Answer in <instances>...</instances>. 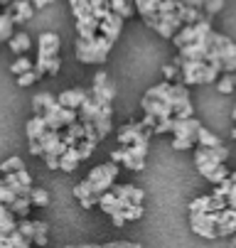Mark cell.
Here are the masks:
<instances>
[{
  "mask_svg": "<svg viewBox=\"0 0 236 248\" xmlns=\"http://www.w3.org/2000/svg\"><path fill=\"white\" fill-rule=\"evenodd\" d=\"M209 199H212V194L199 197V199H192V202H189V214H202V211H209Z\"/></svg>",
  "mask_w": 236,
  "mask_h": 248,
  "instance_id": "8d00e7d4",
  "label": "cell"
},
{
  "mask_svg": "<svg viewBox=\"0 0 236 248\" xmlns=\"http://www.w3.org/2000/svg\"><path fill=\"white\" fill-rule=\"evenodd\" d=\"M229 180H231V182L236 185V170H234V172H229Z\"/></svg>",
  "mask_w": 236,
  "mask_h": 248,
  "instance_id": "9f6ffc18",
  "label": "cell"
},
{
  "mask_svg": "<svg viewBox=\"0 0 236 248\" xmlns=\"http://www.w3.org/2000/svg\"><path fill=\"white\" fill-rule=\"evenodd\" d=\"M89 98V91L84 89H66L57 96V103L62 106V108H72V111H79V106Z\"/></svg>",
  "mask_w": 236,
  "mask_h": 248,
  "instance_id": "e0dca14e",
  "label": "cell"
},
{
  "mask_svg": "<svg viewBox=\"0 0 236 248\" xmlns=\"http://www.w3.org/2000/svg\"><path fill=\"white\" fill-rule=\"evenodd\" d=\"M79 162H81V157H79L77 145L66 148V150L59 155V170H62V172H74V170L79 167Z\"/></svg>",
  "mask_w": 236,
  "mask_h": 248,
  "instance_id": "ffe728a7",
  "label": "cell"
},
{
  "mask_svg": "<svg viewBox=\"0 0 236 248\" xmlns=\"http://www.w3.org/2000/svg\"><path fill=\"white\" fill-rule=\"evenodd\" d=\"M3 182L17 194V197H27L32 189V177L27 170H17V172H8L3 174Z\"/></svg>",
  "mask_w": 236,
  "mask_h": 248,
  "instance_id": "8fae6325",
  "label": "cell"
},
{
  "mask_svg": "<svg viewBox=\"0 0 236 248\" xmlns=\"http://www.w3.org/2000/svg\"><path fill=\"white\" fill-rule=\"evenodd\" d=\"M226 174H229V167L221 162V165H217V167H214V170H212V172L205 177V180H207V182H212V185H219V182L224 180Z\"/></svg>",
  "mask_w": 236,
  "mask_h": 248,
  "instance_id": "f35d334b",
  "label": "cell"
},
{
  "mask_svg": "<svg viewBox=\"0 0 236 248\" xmlns=\"http://www.w3.org/2000/svg\"><path fill=\"white\" fill-rule=\"evenodd\" d=\"M62 40L57 32H42L37 37V59H52L59 54Z\"/></svg>",
  "mask_w": 236,
  "mask_h": 248,
  "instance_id": "5bb4252c",
  "label": "cell"
},
{
  "mask_svg": "<svg viewBox=\"0 0 236 248\" xmlns=\"http://www.w3.org/2000/svg\"><path fill=\"white\" fill-rule=\"evenodd\" d=\"M27 199H30V204L32 206H49V192L47 189H35V187H32L30 189V194H27Z\"/></svg>",
  "mask_w": 236,
  "mask_h": 248,
  "instance_id": "1f68e13d",
  "label": "cell"
},
{
  "mask_svg": "<svg viewBox=\"0 0 236 248\" xmlns=\"http://www.w3.org/2000/svg\"><path fill=\"white\" fill-rule=\"evenodd\" d=\"M123 211V219L126 221H138L141 217H143V204H128L126 209H121Z\"/></svg>",
  "mask_w": 236,
  "mask_h": 248,
  "instance_id": "74e56055",
  "label": "cell"
},
{
  "mask_svg": "<svg viewBox=\"0 0 236 248\" xmlns=\"http://www.w3.org/2000/svg\"><path fill=\"white\" fill-rule=\"evenodd\" d=\"M30 199L27 197H15V202L13 204H8V209L15 214V219H27L30 217Z\"/></svg>",
  "mask_w": 236,
  "mask_h": 248,
  "instance_id": "83f0119b",
  "label": "cell"
},
{
  "mask_svg": "<svg viewBox=\"0 0 236 248\" xmlns=\"http://www.w3.org/2000/svg\"><path fill=\"white\" fill-rule=\"evenodd\" d=\"M40 77L35 74V69H30V72H25V74H17V86H22V89H27V86H32Z\"/></svg>",
  "mask_w": 236,
  "mask_h": 248,
  "instance_id": "ee69618b",
  "label": "cell"
},
{
  "mask_svg": "<svg viewBox=\"0 0 236 248\" xmlns=\"http://www.w3.org/2000/svg\"><path fill=\"white\" fill-rule=\"evenodd\" d=\"M8 47L13 49V54H27V49L32 47V42H30V34L27 32H13V37L8 40Z\"/></svg>",
  "mask_w": 236,
  "mask_h": 248,
  "instance_id": "603a6c76",
  "label": "cell"
},
{
  "mask_svg": "<svg viewBox=\"0 0 236 248\" xmlns=\"http://www.w3.org/2000/svg\"><path fill=\"white\" fill-rule=\"evenodd\" d=\"M111 49H113V42H109L106 37H101V34H96L91 40L77 37V42H74L77 59L84 62V64H104Z\"/></svg>",
  "mask_w": 236,
  "mask_h": 248,
  "instance_id": "3957f363",
  "label": "cell"
},
{
  "mask_svg": "<svg viewBox=\"0 0 236 248\" xmlns=\"http://www.w3.org/2000/svg\"><path fill=\"white\" fill-rule=\"evenodd\" d=\"M30 69H32V59H27L25 54H20L13 64H10V72L17 77V74H25V72H30Z\"/></svg>",
  "mask_w": 236,
  "mask_h": 248,
  "instance_id": "e575fe53",
  "label": "cell"
},
{
  "mask_svg": "<svg viewBox=\"0 0 236 248\" xmlns=\"http://www.w3.org/2000/svg\"><path fill=\"white\" fill-rule=\"evenodd\" d=\"M221 8H224V0H205V5H202V13H205L207 17H212V15H217Z\"/></svg>",
  "mask_w": 236,
  "mask_h": 248,
  "instance_id": "7bdbcfd3",
  "label": "cell"
},
{
  "mask_svg": "<svg viewBox=\"0 0 236 248\" xmlns=\"http://www.w3.org/2000/svg\"><path fill=\"white\" fill-rule=\"evenodd\" d=\"M74 197L79 199V204L84 206V209H91V206H96V197H94V192H91V187L86 185V180H81L79 185H74Z\"/></svg>",
  "mask_w": 236,
  "mask_h": 248,
  "instance_id": "7402d4cb",
  "label": "cell"
},
{
  "mask_svg": "<svg viewBox=\"0 0 236 248\" xmlns=\"http://www.w3.org/2000/svg\"><path fill=\"white\" fill-rule=\"evenodd\" d=\"M5 13L13 17L15 25H25V22L32 20V15H35V8H32L27 0H10L5 5Z\"/></svg>",
  "mask_w": 236,
  "mask_h": 248,
  "instance_id": "9a60e30c",
  "label": "cell"
},
{
  "mask_svg": "<svg viewBox=\"0 0 236 248\" xmlns=\"http://www.w3.org/2000/svg\"><path fill=\"white\" fill-rule=\"evenodd\" d=\"M143 113L153 116L157 123L170 121V118H189L194 116L192 98L185 84L162 81L145 91L143 96Z\"/></svg>",
  "mask_w": 236,
  "mask_h": 248,
  "instance_id": "6da1fadb",
  "label": "cell"
},
{
  "mask_svg": "<svg viewBox=\"0 0 236 248\" xmlns=\"http://www.w3.org/2000/svg\"><path fill=\"white\" fill-rule=\"evenodd\" d=\"M27 3H30L32 8H35V10H40V8H45V5H49V3H52V0H27Z\"/></svg>",
  "mask_w": 236,
  "mask_h": 248,
  "instance_id": "11a10c76",
  "label": "cell"
},
{
  "mask_svg": "<svg viewBox=\"0 0 236 248\" xmlns=\"http://www.w3.org/2000/svg\"><path fill=\"white\" fill-rule=\"evenodd\" d=\"M150 135H153V130L145 128L141 121L138 123H126L118 130V145L126 148V145H136V143H148Z\"/></svg>",
  "mask_w": 236,
  "mask_h": 248,
  "instance_id": "9c48e42d",
  "label": "cell"
},
{
  "mask_svg": "<svg viewBox=\"0 0 236 248\" xmlns=\"http://www.w3.org/2000/svg\"><path fill=\"white\" fill-rule=\"evenodd\" d=\"M111 162L116 165H123L126 170H133V172H138L145 167V160H136L126 148H118V150H111Z\"/></svg>",
  "mask_w": 236,
  "mask_h": 248,
  "instance_id": "ac0fdd59",
  "label": "cell"
},
{
  "mask_svg": "<svg viewBox=\"0 0 236 248\" xmlns=\"http://www.w3.org/2000/svg\"><path fill=\"white\" fill-rule=\"evenodd\" d=\"M221 209H226V197L212 194V199H209V211H221Z\"/></svg>",
  "mask_w": 236,
  "mask_h": 248,
  "instance_id": "c3c4849f",
  "label": "cell"
},
{
  "mask_svg": "<svg viewBox=\"0 0 236 248\" xmlns=\"http://www.w3.org/2000/svg\"><path fill=\"white\" fill-rule=\"evenodd\" d=\"M226 206H229V209H236V185L231 187V192H229V197H226Z\"/></svg>",
  "mask_w": 236,
  "mask_h": 248,
  "instance_id": "db71d44e",
  "label": "cell"
},
{
  "mask_svg": "<svg viewBox=\"0 0 236 248\" xmlns=\"http://www.w3.org/2000/svg\"><path fill=\"white\" fill-rule=\"evenodd\" d=\"M111 221H113V226H118V229H121V226L126 224V219H123V211H121V209H118V211H113V214H111Z\"/></svg>",
  "mask_w": 236,
  "mask_h": 248,
  "instance_id": "f907efd6",
  "label": "cell"
},
{
  "mask_svg": "<svg viewBox=\"0 0 236 248\" xmlns=\"http://www.w3.org/2000/svg\"><path fill=\"white\" fill-rule=\"evenodd\" d=\"M162 77H165V81H175L180 77V66L177 64H165L162 66Z\"/></svg>",
  "mask_w": 236,
  "mask_h": 248,
  "instance_id": "bcb514c9",
  "label": "cell"
},
{
  "mask_svg": "<svg viewBox=\"0 0 236 248\" xmlns=\"http://www.w3.org/2000/svg\"><path fill=\"white\" fill-rule=\"evenodd\" d=\"M30 153L37 155V157H42V145H40V140H30Z\"/></svg>",
  "mask_w": 236,
  "mask_h": 248,
  "instance_id": "816d5d0a",
  "label": "cell"
},
{
  "mask_svg": "<svg viewBox=\"0 0 236 248\" xmlns=\"http://www.w3.org/2000/svg\"><path fill=\"white\" fill-rule=\"evenodd\" d=\"M121 30H123V17H118L113 10H109L104 17H101V22H98V34H101V37H106L109 42L118 40Z\"/></svg>",
  "mask_w": 236,
  "mask_h": 248,
  "instance_id": "4fadbf2b",
  "label": "cell"
},
{
  "mask_svg": "<svg viewBox=\"0 0 236 248\" xmlns=\"http://www.w3.org/2000/svg\"><path fill=\"white\" fill-rule=\"evenodd\" d=\"M231 187H234V182L229 180V174H226V177H224V180H221L219 185H214V194H217V197H229Z\"/></svg>",
  "mask_w": 236,
  "mask_h": 248,
  "instance_id": "f6af8a7d",
  "label": "cell"
},
{
  "mask_svg": "<svg viewBox=\"0 0 236 248\" xmlns=\"http://www.w3.org/2000/svg\"><path fill=\"white\" fill-rule=\"evenodd\" d=\"M17 231L27 241H32V233H35V221H32V219H17Z\"/></svg>",
  "mask_w": 236,
  "mask_h": 248,
  "instance_id": "b9f144b4",
  "label": "cell"
},
{
  "mask_svg": "<svg viewBox=\"0 0 236 248\" xmlns=\"http://www.w3.org/2000/svg\"><path fill=\"white\" fill-rule=\"evenodd\" d=\"M109 5H111V10H113L118 17H123V20H128L133 13H136V8H133L130 0H109Z\"/></svg>",
  "mask_w": 236,
  "mask_h": 248,
  "instance_id": "f1b7e54d",
  "label": "cell"
},
{
  "mask_svg": "<svg viewBox=\"0 0 236 248\" xmlns=\"http://www.w3.org/2000/svg\"><path fill=\"white\" fill-rule=\"evenodd\" d=\"M118 167L121 165H116V162H104V165H96L86 174V185L91 187V192H94L96 199L104 194V192H109L111 185L118 180Z\"/></svg>",
  "mask_w": 236,
  "mask_h": 248,
  "instance_id": "8992f818",
  "label": "cell"
},
{
  "mask_svg": "<svg viewBox=\"0 0 236 248\" xmlns=\"http://www.w3.org/2000/svg\"><path fill=\"white\" fill-rule=\"evenodd\" d=\"M234 238H231V243H229V248H236V233H231Z\"/></svg>",
  "mask_w": 236,
  "mask_h": 248,
  "instance_id": "6f0895ef",
  "label": "cell"
},
{
  "mask_svg": "<svg viewBox=\"0 0 236 248\" xmlns=\"http://www.w3.org/2000/svg\"><path fill=\"white\" fill-rule=\"evenodd\" d=\"M42 118H45V123H47L49 130H62V128H64V125H62V106L57 103V98L45 106Z\"/></svg>",
  "mask_w": 236,
  "mask_h": 248,
  "instance_id": "d6986e66",
  "label": "cell"
},
{
  "mask_svg": "<svg viewBox=\"0 0 236 248\" xmlns=\"http://www.w3.org/2000/svg\"><path fill=\"white\" fill-rule=\"evenodd\" d=\"M17 170H25V162H22L20 155H13V157H8L3 165H0V172H3V174H8V172H17Z\"/></svg>",
  "mask_w": 236,
  "mask_h": 248,
  "instance_id": "d590c367",
  "label": "cell"
},
{
  "mask_svg": "<svg viewBox=\"0 0 236 248\" xmlns=\"http://www.w3.org/2000/svg\"><path fill=\"white\" fill-rule=\"evenodd\" d=\"M229 157V150L224 145H217V148H197L194 150V162H197V170L202 172V177H207L217 165H221L224 160Z\"/></svg>",
  "mask_w": 236,
  "mask_h": 248,
  "instance_id": "52a82bcc",
  "label": "cell"
},
{
  "mask_svg": "<svg viewBox=\"0 0 236 248\" xmlns=\"http://www.w3.org/2000/svg\"><path fill=\"white\" fill-rule=\"evenodd\" d=\"M189 226L202 238H217L214 233V214L212 211H202V214H189Z\"/></svg>",
  "mask_w": 236,
  "mask_h": 248,
  "instance_id": "7c38bea8",
  "label": "cell"
},
{
  "mask_svg": "<svg viewBox=\"0 0 236 248\" xmlns=\"http://www.w3.org/2000/svg\"><path fill=\"white\" fill-rule=\"evenodd\" d=\"M197 143H199L202 148H217V145H221V140H219V135L212 133L209 128L199 125V130H197Z\"/></svg>",
  "mask_w": 236,
  "mask_h": 248,
  "instance_id": "4316f807",
  "label": "cell"
},
{
  "mask_svg": "<svg viewBox=\"0 0 236 248\" xmlns=\"http://www.w3.org/2000/svg\"><path fill=\"white\" fill-rule=\"evenodd\" d=\"M214 84H217L219 93H224V96L234 93V89H236V79H234V74H219V79H217Z\"/></svg>",
  "mask_w": 236,
  "mask_h": 248,
  "instance_id": "d6a6232c",
  "label": "cell"
},
{
  "mask_svg": "<svg viewBox=\"0 0 236 248\" xmlns=\"http://www.w3.org/2000/svg\"><path fill=\"white\" fill-rule=\"evenodd\" d=\"M101 209H104L106 211V214H113V211H118V209H126L128 204L123 202V199H118V197H113L111 192H104V194H101L98 197V202H96Z\"/></svg>",
  "mask_w": 236,
  "mask_h": 248,
  "instance_id": "cb8c5ba5",
  "label": "cell"
},
{
  "mask_svg": "<svg viewBox=\"0 0 236 248\" xmlns=\"http://www.w3.org/2000/svg\"><path fill=\"white\" fill-rule=\"evenodd\" d=\"M180 77H182V84L185 86H192V84H214L219 79V69L212 66L209 62H180Z\"/></svg>",
  "mask_w": 236,
  "mask_h": 248,
  "instance_id": "277c9868",
  "label": "cell"
},
{
  "mask_svg": "<svg viewBox=\"0 0 236 248\" xmlns=\"http://www.w3.org/2000/svg\"><path fill=\"white\" fill-rule=\"evenodd\" d=\"M104 248H130V241H111V243H104Z\"/></svg>",
  "mask_w": 236,
  "mask_h": 248,
  "instance_id": "f5cc1de1",
  "label": "cell"
},
{
  "mask_svg": "<svg viewBox=\"0 0 236 248\" xmlns=\"http://www.w3.org/2000/svg\"><path fill=\"white\" fill-rule=\"evenodd\" d=\"M212 66H217L221 74H234L236 72V42L226 34L212 32V47L207 52V59Z\"/></svg>",
  "mask_w": 236,
  "mask_h": 248,
  "instance_id": "7a4b0ae2",
  "label": "cell"
},
{
  "mask_svg": "<svg viewBox=\"0 0 236 248\" xmlns=\"http://www.w3.org/2000/svg\"><path fill=\"white\" fill-rule=\"evenodd\" d=\"M212 17H205V20H199V22H192V25H182L175 34H173V45L180 49V47H185V45H189V42H197V40H202L207 32H212V22H209Z\"/></svg>",
  "mask_w": 236,
  "mask_h": 248,
  "instance_id": "ba28073f",
  "label": "cell"
},
{
  "mask_svg": "<svg viewBox=\"0 0 236 248\" xmlns=\"http://www.w3.org/2000/svg\"><path fill=\"white\" fill-rule=\"evenodd\" d=\"M32 241H27L17 229L10 233H0V248H30Z\"/></svg>",
  "mask_w": 236,
  "mask_h": 248,
  "instance_id": "44dd1931",
  "label": "cell"
},
{
  "mask_svg": "<svg viewBox=\"0 0 236 248\" xmlns=\"http://www.w3.org/2000/svg\"><path fill=\"white\" fill-rule=\"evenodd\" d=\"M91 98L101 106H109L116 98V89L109 84V74L106 72H98L94 77V89H91Z\"/></svg>",
  "mask_w": 236,
  "mask_h": 248,
  "instance_id": "30bf717a",
  "label": "cell"
},
{
  "mask_svg": "<svg viewBox=\"0 0 236 248\" xmlns=\"http://www.w3.org/2000/svg\"><path fill=\"white\" fill-rule=\"evenodd\" d=\"M66 248H74V246H66Z\"/></svg>",
  "mask_w": 236,
  "mask_h": 248,
  "instance_id": "94428289",
  "label": "cell"
},
{
  "mask_svg": "<svg viewBox=\"0 0 236 248\" xmlns=\"http://www.w3.org/2000/svg\"><path fill=\"white\" fill-rule=\"evenodd\" d=\"M62 130H64L66 135H69V138L74 140V143H79V140L84 138V128H81V123H79V121H74L72 125H64Z\"/></svg>",
  "mask_w": 236,
  "mask_h": 248,
  "instance_id": "ab89813d",
  "label": "cell"
},
{
  "mask_svg": "<svg viewBox=\"0 0 236 248\" xmlns=\"http://www.w3.org/2000/svg\"><path fill=\"white\" fill-rule=\"evenodd\" d=\"M231 138H234V140H236V125H234V128H231Z\"/></svg>",
  "mask_w": 236,
  "mask_h": 248,
  "instance_id": "680465c9",
  "label": "cell"
},
{
  "mask_svg": "<svg viewBox=\"0 0 236 248\" xmlns=\"http://www.w3.org/2000/svg\"><path fill=\"white\" fill-rule=\"evenodd\" d=\"M113 197H118V199H123L126 204H143V199H145V192L141 189V187H133V185H111V189H109Z\"/></svg>",
  "mask_w": 236,
  "mask_h": 248,
  "instance_id": "2e32d148",
  "label": "cell"
},
{
  "mask_svg": "<svg viewBox=\"0 0 236 248\" xmlns=\"http://www.w3.org/2000/svg\"><path fill=\"white\" fill-rule=\"evenodd\" d=\"M47 233H49V224H47V221H35V233H32V243L47 246V243H49Z\"/></svg>",
  "mask_w": 236,
  "mask_h": 248,
  "instance_id": "4dcf8cb0",
  "label": "cell"
},
{
  "mask_svg": "<svg viewBox=\"0 0 236 248\" xmlns=\"http://www.w3.org/2000/svg\"><path fill=\"white\" fill-rule=\"evenodd\" d=\"M49 101H54V96L52 93H37L35 98H32V111H35V116H42V111H45V106L49 103Z\"/></svg>",
  "mask_w": 236,
  "mask_h": 248,
  "instance_id": "836d02e7",
  "label": "cell"
},
{
  "mask_svg": "<svg viewBox=\"0 0 236 248\" xmlns=\"http://www.w3.org/2000/svg\"><path fill=\"white\" fill-rule=\"evenodd\" d=\"M199 125L202 123L194 116H189V118H173V123H170V133L175 135L173 148L175 150H189V148H194Z\"/></svg>",
  "mask_w": 236,
  "mask_h": 248,
  "instance_id": "5b68a950",
  "label": "cell"
},
{
  "mask_svg": "<svg viewBox=\"0 0 236 248\" xmlns=\"http://www.w3.org/2000/svg\"><path fill=\"white\" fill-rule=\"evenodd\" d=\"M77 150H79V157H81V160H86V157H91V153L96 150V143H91V140L81 138L79 143H77Z\"/></svg>",
  "mask_w": 236,
  "mask_h": 248,
  "instance_id": "60d3db41",
  "label": "cell"
},
{
  "mask_svg": "<svg viewBox=\"0 0 236 248\" xmlns=\"http://www.w3.org/2000/svg\"><path fill=\"white\" fill-rule=\"evenodd\" d=\"M45 130H47V123H45V118H42V116H32V118L27 121V125H25L27 140H37Z\"/></svg>",
  "mask_w": 236,
  "mask_h": 248,
  "instance_id": "d4e9b609",
  "label": "cell"
},
{
  "mask_svg": "<svg viewBox=\"0 0 236 248\" xmlns=\"http://www.w3.org/2000/svg\"><path fill=\"white\" fill-rule=\"evenodd\" d=\"M13 32H15V22H13V17L3 10V13H0V42H8V40L13 37Z\"/></svg>",
  "mask_w": 236,
  "mask_h": 248,
  "instance_id": "f546056e",
  "label": "cell"
},
{
  "mask_svg": "<svg viewBox=\"0 0 236 248\" xmlns=\"http://www.w3.org/2000/svg\"><path fill=\"white\" fill-rule=\"evenodd\" d=\"M10 3V0H0V5H8Z\"/></svg>",
  "mask_w": 236,
  "mask_h": 248,
  "instance_id": "91938a15",
  "label": "cell"
},
{
  "mask_svg": "<svg viewBox=\"0 0 236 248\" xmlns=\"http://www.w3.org/2000/svg\"><path fill=\"white\" fill-rule=\"evenodd\" d=\"M17 229V219L15 214L5 206V204H0V233H10Z\"/></svg>",
  "mask_w": 236,
  "mask_h": 248,
  "instance_id": "484cf974",
  "label": "cell"
},
{
  "mask_svg": "<svg viewBox=\"0 0 236 248\" xmlns=\"http://www.w3.org/2000/svg\"><path fill=\"white\" fill-rule=\"evenodd\" d=\"M74 121H79L77 111H72V108H62V125H72Z\"/></svg>",
  "mask_w": 236,
  "mask_h": 248,
  "instance_id": "681fc988",
  "label": "cell"
},
{
  "mask_svg": "<svg viewBox=\"0 0 236 248\" xmlns=\"http://www.w3.org/2000/svg\"><path fill=\"white\" fill-rule=\"evenodd\" d=\"M59 69H62V59H59V54L52 57V59H47V74H49V77L59 74Z\"/></svg>",
  "mask_w": 236,
  "mask_h": 248,
  "instance_id": "7dc6e473",
  "label": "cell"
}]
</instances>
